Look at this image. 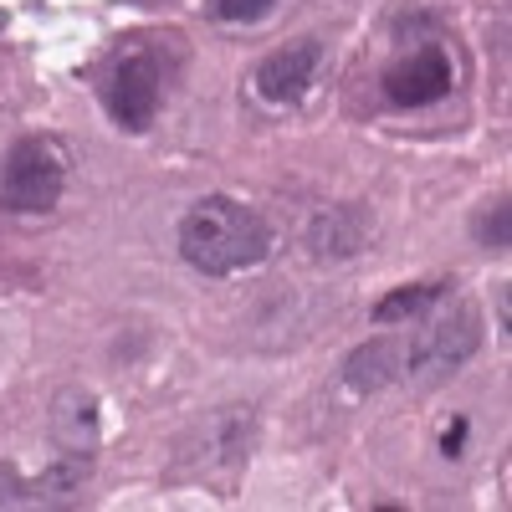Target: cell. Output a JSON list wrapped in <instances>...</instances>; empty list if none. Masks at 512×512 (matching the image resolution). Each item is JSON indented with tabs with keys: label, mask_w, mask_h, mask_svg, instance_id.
Masks as SVG:
<instances>
[{
	"label": "cell",
	"mask_w": 512,
	"mask_h": 512,
	"mask_svg": "<svg viewBox=\"0 0 512 512\" xmlns=\"http://www.w3.org/2000/svg\"><path fill=\"white\" fill-rule=\"evenodd\" d=\"M272 251V226L262 210H251L231 195L200 200L190 216L180 221V256L205 272V277H231L256 262H267Z\"/></svg>",
	"instance_id": "6da1fadb"
},
{
	"label": "cell",
	"mask_w": 512,
	"mask_h": 512,
	"mask_svg": "<svg viewBox=\"0 0 512 512\" xmlns=\"http://www.w3.org/2000/svg\"><path fill=\"white\" fill-rule=\"evenodd\" d=\"M62 185H67V154L52 139H21L6 154V169H0V205L36 216V210H52L62 200Z\"/></svg>",
	"instance_id": "7a4b0ae2"
},
{
	"label": "cell",
	"mask_w": 512,
	"mask_h": 512,
	"mask_svg": "<svg viewBox=\"0 0 512 512\" xmlns=\"http://www.w3.org/2000/svg\"><path fill=\"white\" fill-rule=\"evenodd\" d=\"M482 344V318H477V308L472 303H461L451 318H441V323H431L415 344H405L410 349V369H405V379H420V374H446V369H456V364H466L472 359V349Z\"/></svg>",
	"instance_id": "3957f363"
},
{
	"label": "cell",
	"mask_w": 512,
	"mask_h": 512,
	"mask_svg": "<svg viewBox=\"0 0 512 512\" xmlns=\"http://www.w3.org/2000/svg\"><path fill=\"white\" fill-rule=\"evenodd\" d=\"M159 98H164L159 62H154L149 52H128V57L113 67V82H108V108H113L118 128H128V134H144V128L159 118Z\"/></svg>",
	"instance_id": "277c9868"
},
{
	"label": "cell",
	"mask_w": 512,
	"mask_h": 512,
	"mask_svg": "<svg viewBox=\"0 0 512 512\" xmlns=\"http://www.w3.org/2000/svg\"><path fill=\"white\" fill-rule=\"evenodd\" d=\"M451 82H456L451 57L441 47H420L384 72V98L395 108H425V103H441L451 93Z\"/></svg>",
	"instance_id": "5b68a950"
},
{
	"label": "cell",
	"mask_w": 512,
	"mask_h": 512,
	"mask_svg": "<svg viewBox=\"0 0 512 512\" xmlns=\"http://www.w3.org/2000/svg\"><path fill=\"white\" fill-rule=\"evenodd\" d=\"M323 72V41H292V47L272 52L262 67H256V93L267 103H297Z\"/></svg>",
	"instance_id": "8992f818"
},
{
	"label": "cell",
	"mask_w": 512,
	"mask_h": 512,
	"mask_svg": "<svg viewBox=\"0 0 512 512\" xmlns=\"http://www.w3.org/2000/svg\"><path fill=\"white\" fill-rule=\"evenodd\" d=\"M410 369V349L400 344V338H374V344L354 349L349 364H344V379H349V390H384V384H395L405 379Z\"/></svg>",
	"instance_id": "52a82bcc"
},
{
	"label": "cell",
	"mask_w": 512,
	"mask_h": 512,
	"mask_svg": "<svg viewBox=\"0 0 512 512\" xmlns=\"http://www.w3.org/2000/svg\"><path fill=\"white\" fill-rule=\"evenodd\" d=\"M446 287L441 282H420V287H395L390 297H379L374 303V323L379 328H390V323H405V318H415V313H425L441 297Z\"/></svg>",
	"instance_id": "ba28073f"
},
{
	"label": "cell",
	"mask_w": 512,
	"mask_h": 512,
	"mask_svg": "<svg viewBox=\"0 0 512 512\" xmlns=\"http://www.w3.org/2000/svg\"><path fill=\"white\" fill-rule=\"evenodd\" d=\"M272 6H277V0H216L210 11H216L221 21H262Z\"/></svg>",
	"instance_id": "9c48e42d"
},
{
	"label": "cell",
	"mask_w": 512,
	"mask_h": 512,
	"mask_svg": "<svg viewBox=\"0 0 512 512\" xmlns=\"http://www.w3.org/2000/svg\"><path fill=\"white\" fill-rule=\"evenodd\" d=\"M461 441H466V420H456L451 431L441 436V451H446V456H461Z\"/></svg>",
	"instance_id": "30bf717a"
}]
</instances>
